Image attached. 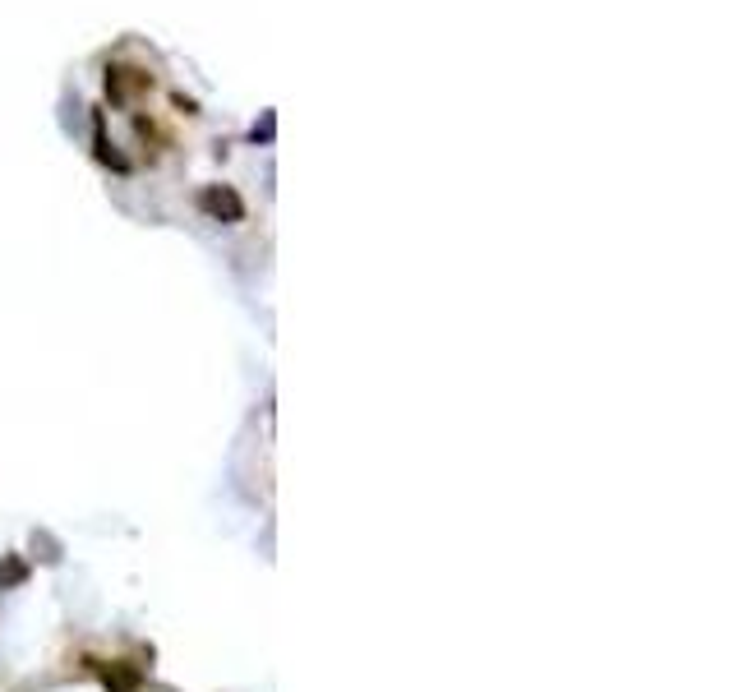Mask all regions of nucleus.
Segmentation results:
<instances>
[]
</instances>
